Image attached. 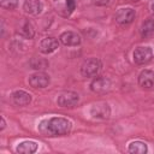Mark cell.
Masks as SVG:
<instances>
[{
  "instance_id": "1",
  "label": "cell",
  "mask_w": 154,
  "mask_h": 154,
  "mask_svg": "<svg viewBox=\"0 0 154 154\" xmlns=\"http://www.w3.org/2000/svg\"><path fill=\"white\" fill-rule=\"evenodd\" d=\"M71 130V123L61 117H52L45 119L38 125V131L43 136L55 137L67 135Z\"/></svg>"
},
{
  "instance_id": "11",
  "label": "cell",
  "mask_w": 154,
  "mask_h": 154,
  "mask_svg": "<svg viewBox=\"0 0 154 154\" xmlns=\"http://www.w3.org/2000/svg\"><path fill=\"white\" fill-rule=\"evenodd\" d=\"M138 84L142 88H152L154 85V71L143 70L138 76Z\"/></svg>"
},
{
  "instance_id": "19",
  "label": "cell",
  "mask_w": 154,
  "mask_h": 154,
  "mask_svg": "<svg viewBox=\"0 0 154 154\" xmlns=\"http://www.w3.org/2000/svg\"><path fill=\"white\" fill-rule=\"evenodd\" d=\"M0 5L6 10H13L17 7L18 0H0Z\"/></svg>"
},
{
  "instance_id": "17",
  "label": "cell",
  "mask_w": 154,
  "mask_h": 154,
  "mask_svg": "<svg viewBox=\"0 0 154 154\" xmlns=\"http://www.w3.org/2000/svg\"><path fill=\"white\" fill-rule=\"evenodd\" d=\"M30 65L32 69L35 70H45L48 67V61L46 59H42V58H32L31 61H30Z\"/></svg>"
},
{
  "instance_id": "13",
  "label": "cell",
  "mask_w": 154,
  "mask_h": 154,
  "mask_svg": "<svg viewBox=\"0 0 154 154\" xmlns=\"http://www.w3.org/2000/svg\"><path fill=\"white\" fill-rule=\"evenodd\" d=\"M23 8L29 14H38L42 11V5L38 0H25Z\"/></svg>"
},
{
  "instance_id": "6",
  "label": "cell",
  "mask_w": 154,
  "mask_h": 154,
  "mask_svg": "<svg viewBox=\"0 0 154 154\" xmlns=\"http://www.w3.org/2000/svg\"><path fill=\"white\" fill-rule=\"evenodd\" d=\"M111 81L106 77H97L95 78L91 84H90V88L94 93H99V94H102V93H107L109 89H111Z\"/></svg>"
},
{
  "instance_id": "3",
  "label": "cell",
  "mask_w": 154,
  "mask_h": 154,
  "mask_svg": "<svg viewBox=\"0 0 154 154\" xmlns=\"http://www.w3.org/2000/svg\"><path fill=\"white\" fill-rule=\"evenodd\" d=\"M79 96L75 91H64L58 96V105L60 107H73L78 103Z\"/></svg>"
},
{
  "instance_id": "2",
  "label": "cell",
  "mask_w": 154,
  "mask_h": 154,
  "mask_svg": "<svg viewBox=\"0 0 154 154\" xmlns=\"http://www.w3.org/2000/svg\"><path fill=\"white\" fill-rule=\"evenodd\" d=\"M100 69H101V61L96 58H90L82 64L81 73L84 77H94L99 73Z\"/></svg>"
},
{
  "instance_id": "22",
  "label": "cell",
  "mask_w": 154,
  "mask_h": 154,
  "mask_svg": "<svg viewBox=\"0 0 154 154\" xmlns=\"http://www.w3.org/2000/svg\"><path fill=\"white\" fill-rule=\"evenodd\" d=\"M152 8H153V11H154V2H153V5H152Z\"/></svg>"
},
{
  "instance_id": "16",
  "label": "cell",
  "mask_w": 154,
  "mask_h": 154,
  "mask_svg": "<svg viewBox=\"0 0 154 154\" xmlns=\"http://www.w3.org/2000/svg\"><path fill=\"white\" fill-rule=\"evenodd\" d=\"M141 34L143 37H149L154 34V19H147L141 26Z\"/></svg>"
},
{
  "instance_id": "8",
  "label": "cell",
  "mask_w": 154,
  "mask_h": 154,
  "mask_svg": "<svg viewBox=\"0 0 154 154\" xmlns=\"http://www.w3.org/2000/svg\"><path fill=\"white\" fill-rule=\"evenodd\" d=\"M135 18V11L130 7H125V8H119L118 12L116 13V19L119 24H130Z\"/></svg>"
},
{
  "instance_id": "12",
  "label": "cell",
  "mask_w": 154,
  "mask_h": 154,
  "mask_svg": "<svg viewBox=\"0 0 154 154\" xmlns=\"http://www.w3.org/2000/svg\"><path fill=\"white\" fill-rule=\"evenodd\" d=\"M58 48V41L54 37H45L40 42V51L45 54L53 53Z\"/></svg>"
},
{
  "instance_id": "21",
  "label": "cell",
  "mask_w": 154,
  "mask_h": 154,
  "mask_svg": "<svg viewBox=\"0 0 154 154\" xmlns=\"http://www.w3.org/2000/svg\"><path fill=\"white\" fill-rule=\"evenodd\" d=\"M5 126H6V122H5V119H4V118H1V128H0V129H1V130H4V129H5Z\"/></svg>"
},
{
  "instance_id": "15",
  "label": "cell",
  "mask_w": 154,
  "mask_h": 154,
  "mask_svg": "<svg viewBox=\"0 0 154 154\" xmlns=\"http://www.w3.org/2000/svg\"><path fill=\"white\" fill-rule=\"evenodd\" d=\"M147 144L141 141H134L129 144V152L130 153H138V154H144L147 153Z\"/></svg>"
},
{
  "instance_id": "9",
  "label": "cell",
  "mask_w": 154,
  "mask_h": 154,
  "mask_svg": "<svg viewBox=\"0 0 154 154\" xmlns=\"http://www.w3.org/2000/svg\"><path fill=\"white\" fill-rule=\"evenodd\" d=\"M12 101L17 106H26L31 101V95L24 90H16L12 93Z\"/></svg>"
},
{
  "instance_id": "20",
  "label": "cell",
  "mask_w": 154,
  "mask_h": 154,
  "mask_svg": "<svg viewBox=\"0 0 154 154\" xmlns=\"http://www.w3.org/2000/svg\"><path fill=\"white\" fill-rule=\"evenodd\" d=\"M65 5H66V8H67V13L70 14L71 12H73V10L76 7V1L75 0H66Z\"/></svg>"
},
{
  "instance_id": "4",
  "label": "cell",
  "mask_w": 154,
  "mask_h": 154,
  "mask_svg": "<svg viewBox=\"0 0 154 154\" xmlns=\"http://www.w3.org/2000/svg\"><path fill=\"white\" fill-rule=\"evenodd\" d=\"M90 114L93 118L97 119H107L111 116V109L108 103L106 102H96L90 107Z\"/></svg>"
},
{
  "instance_id": "14",
  "label": "cell",
  "mask_w": 154,
  "mask_h": 154,
  "mask_svg": "<svg viewBox=\"0 0 154 154\" xmlns=\"http://www.w3.org/2000/svg\"><path fill=\"white\" fill-rule=\"evenodd\" d=\"M36 149H37V144L34 141H24V142H20L17 146V148H16L17 153H23V154H31V153L36 152Z\"/></svg>"
},
{
  "instance_id": "5",
  "label": "cell",
  "mask_w": 154,
  "mask_h": 154,
  "mask_svg": "<svg viewBox=\"0 0 154 154\" xmlns=\"http://www.w3.org/2000/svg\"><path fill=\"white\" fill-rule=\"evenodd\" d=\"M153 57V51L149 47H138L134 52V61L136 64H146Z\"/></svg>"
},
{
  "instance_id": "18",
  "label": "cell",
  "mask_w": 154,
  "mask_h": 154,
  "mask_svg": "<svg viewBox=\"0 0 154 154\" xmlns=\"http://www.w3.org/2000/svg\"><path fill=\"white\" fill-rule=\"evenodd\" d=\"M20 34L28 38H31L34 36V29H32V25L29 23V22H24L23 25L20 26Z\"/></svg>"
},
{
  "instance_id": "10",
  "label": "cell",
  "mask_w": 154,
  "mask_h": 154,
  "mask_svg": "<svg viewBox=\"0 0 154 154\" xmlns=\"http://www.w3.org/2000/svg\"><path fill=\"white\" fill-rule=\"evenodd\" d=\"M60 41L65 46H78L81 43V37L73 31H64L60 35Z\"/></svg>"
},
{
  "instance_id": "7",
  "label": "cell",
  "mask_w": 154,
  "mask_h": 154,
  "mask_svg": "<svg viewBox=\"0 0 154 154\" xmlns=\"http://www.w3.org/2000/svg\"><path fill=\"white\" fill-rule=\"evenodd\" d=\"M29 84L32 88H46L49 84V76L43 72L34 73L29 77Z\"/></svg>"
}]
</instances>
